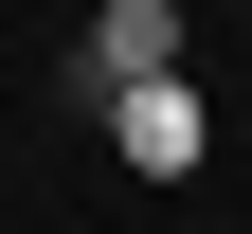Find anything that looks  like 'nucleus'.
<instances>
[{"label":"nucleus","mask_w":252,"mask_h":234,"mask_svg":"<svg viewBox=\"0 0 252 234\" xmlns=\"http://www.w3.org/2000/svg\"><path fill=\"white\" fill-rule=\"evenodd\" d=\"M90 126H108V162H126V180H198V162H216V126H198V72H162V90H108Z\"/></svg>","instance_id":"f257e3e1"},{"label":"nucleus","mask_w":252,"mask_h":234,"mask_svg":"<svg viewBox=\"0 0 252 234\" xmlns=\"http://www.w3.org/2000/svg\"><path fill=\"white\" fill-rule=\"evenodd\" d=\"M180 72V0H90V36H72V90L108 108V90H162Z\"/></svg>","instance_id":"f03ea898"}]
</instances>
